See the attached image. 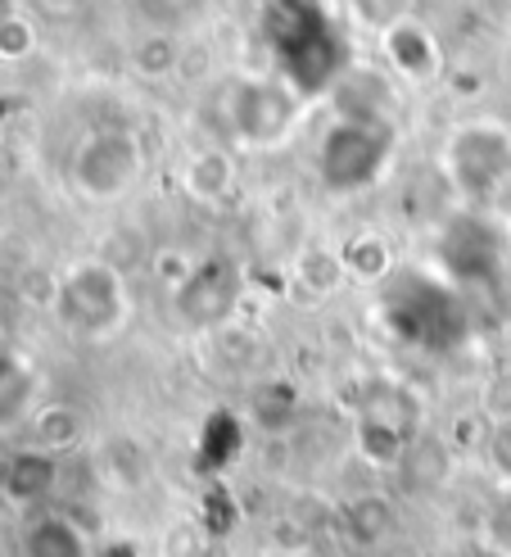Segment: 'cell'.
Instances as JSON below:
<instances>
[{
    "instance_id": "11",
    "label": "cell",
    "mask_w": 511,
    "mask_h": 557,
    "mask_svg": "<svg viewBox=\"0 0 511 557\" xmlns=\"http://www.w3.org/2000/svg\"><path fill=\"white\" fill-rule=\"evenodd\" d=\"M232 186H236V159L226 154V150H195L186 163H182V190H186V200H195V205H204V209H213V205H222L226 195H232Z\"/></svg>"
},
{
    "instance_id": "10",
    "label": "cell",
    "mask_w": 511,
    "mask_h": 557,
    "mask_svg": "<svg viewBox=\"0 0 511 557\" xmlns=\"http://www.w3.org/2000/svg\"><path fill=\"white\" fill-rule=\"evenodd\" d=\"M335 100V119H353V123H394V91L389 77L372 69H345L331 87Z\"/></svg>"
},
{
    "instance_id": "3",
    "label": "cell",
    "mask_w": 511,
    "mask_h": 557,
    "mask_svg": "<svg viewBox=\"0 0 511 557\" xmlns=\"http://www.w3.org/2000/svg\"><path fill=\"white\" fill-rule=\"evenodd\" d=\"M308 96H299L286 77H245L226 91V132L245 150L286 146L303 123Z\"/></svg>"
},
{
    "instance_id": "12",
    "label": "cell",
    "mask_w": 511,
    "mask_h": 557,
    "mask_svg": "<svg viewBox=\"0 0 511 557\" xmlns=\"http://www.w3.org/2000/svg\"><path fill=\"white\" fill-rule=\"evenodd\" d=\"M54 481H60V458L54 454H41V449H18L5 471H0V490H5L14 504H41V498L54 490Z\"/></svg>"
},
{
    "instance_id": "8",
    "label": "cell",
    "mask_w": 511,
    "mask_h": 557,
    "mask_svg": "<svg viewBox=\"0 0 511 557\" xmlns=\"http://www.w3.org/2000/svg\"><path fill=\"white\" fill-rule=\"evenodd\" d=\"M381 54H385L389 73L403 77V82H435L444 73L439 37L412 14L403 23H394L389 33H381Z\"/></svg>"
},
{
    "instance_id": "7",
    "label": "cell",
    "mask_w": 511,
    "mask_h": 557,
    "mask_svg": "<svg viewBox=\"0 0 511 557\" xmlns=\"http://www.w3.org/2000/svg\"><path fill=\"white\" fill-rule=\"evenodd\" d=\"M14 557H96V540L73 512L33 508L18 525Z\"/></svg>"
},
{
    "instance_id": "1",
    "label": "cell",
    "mask_w": 511,
    "mask_h": 557,
    "mask_svg": "<svg viewBox=\"0 0 511 557\" xmlns=\"http://www.w3.org/2000/svg\"><path fill=\"white\" fill-rule=\"evenodd\" d=\"M54 313L82 341H113L132 318V290L104 259H77L54 282Z\"/></svg>"
},
{
    "instance_id": "2",
    "label": "cell",
    "mask_w": 511,
    "mask_h": 557,
    "mask_svg": "<svg viewBox=\"0 0 511 557\" xmlns=\"http://www.w3.org/2000/svg\"><path fill=\"white\" fill-rule=\"evenodd\" d=\"M439 169L462 200L479 205L511 182V127L502 119H466L448 132Z\"/></svg>"
},
{
    "instance_id": "15",
    "label": "cell",
    "mask_w": 511,
    "mask_h": 557,
    "mask_svg": "<svg viewBox=\"0 0 511 557\" xmlns=\"http://www.w3.org/2000/svg\"><path fill=\"white\" fill-rule=\"evenodd\" d=\"M339 259H345V272L353 282H385L394 272V249L385 236H353L339 249Z\"/></svg>"
},
{
    "instance_id": "19",
    "label": "cell",
    "mask_w": 511,
    "mask_h": 557,
    "mask_svg": "<svg viewBox=\"0 0 511 557\" xmlns=\"http://www.w3.org/2000/svg\"><path fill=\"white\" fill-rule=\"evenodd\" d=\"M167 5H195V0H167Z\"/></svg>"
},
{
    "instance_id": "18",
    "label": "cell",
    "mask_w": 511,
    "mask_h": 557,
    "mask_svg": "<svg viewBox=\"0 0 511 557\" xmlns=\"http://www.w3.org/2000/svg\"><path fill=\"white\" fill-rule=\"evenodd\" d=\"M412 14V0H353V18L366 27V33H389L394 23H403Z\"/></svg>"
},
{
    "instance_id": "5",
    "label": "cell",
    "mask_w": 511,
    "mask_h": 557,
    "mask_svg": "<svg viewBox=\"0 0 511 557\" xmlns=\"http://www.w3.org/2000/svg\"><path fill=\"white\" fill-rule=\"evenodd\" d=\"M394 154V123H353V119H335L326 132L317 169L331 190H358L372 186L385 163Z\"/></svg>"
},
{
    "instance_id": "9",
    "label": "cell",
    "mask_w": 511,
    "mask_h": 557,
    "mask_svg": "<svg viewBox=\"0 0 511 557\" xmlns=\"http://www.w3.org/2000/svg\"><path fill=\"white\" fill-rule=\"evenodd\" d=\"M421 422H425V404L403 381H372L358 395V426H381L412 440Z\"/></svg>"
},
{
    "instance_id": "4",
    "label": "cell",
    "mask_w": 511,
    "mask_h": 557,
    "mask_svg": "<svg viewBox=\"0 0 511 557\" xmlns=\"http://www.w3.org/2000/svg\"><path fill=\"white\" fill-rule=\"evenodd\" d=\"M146 173V146L127 127H91L68 150V182L87 205H113Z\"/></svg>"
},
{
    "instance_id": "14",
    "label": "cell",
    "mask_w": 511,
    "mask_h": 557,
    "mask_svg": "<svg viewBox=\"0 0 511 557\" xmlns=\"http://www.w3.org/2000/svg\"><path fill=\"white\" fill-rule=\"evenodd\" d=\"M37 412V372L14 354H0V431L27 426Z\"/></svg>"
},
{
    "instance_id": "13",
    "label": "cell",
    "mask_w": 511,
    "mask_h": 557,
    "mask_svg": "<svg viewBox=\"0 0 511 557\" xmlns=\"http://www.w3.org/2000/svg\"><path fill=\"white\" fill-rule=\"evenodd\" d=\"M82 426L87 422H82V412L73 404H37V412L27 417V440H33V449L64 458L68 449H77Z\"/></svg>"
},
{
    "instance_id": "6",
    "label": "cell",
    "mask_w": 511,
    "mask_h": 557,
    "mask_svg": "<svg viewBox=\"0 0 511 557\" xmlns=\"http://www.w3.org/2000/svg\"><path fill=\"white\" fill-rule=\"evenodd\" d=\"M240 299H245V272L232 259H204L186 272V282H177L173 309L186 326L209 331V326L232 322Z\"/></svg>"
},
{
    "instance_id": "16",
    "label": "cell",
    "mask_w": 511,
    "mask_h": 557,
    "mask_svg": "<svg viewBox=\"0 0 511 557\" xmlns=\"http://www.w3.org/2000/svg\"><path fill=\"white\" fill-rule=\"evenodd\" d=\"M33 50H37V27H33V18L18 14V10H5V14H0V60L18 64V60H27Z\"/></svg>"
},
{
    "instance_id": "17",
    "label": "cell",
    "mask_w": 511,
    "mask_h": 557,
    "mask_svg": "<svg viewBox=\"0 0 511 557\" xmlns=\"http://www.w3.org/2000/svg\"><path fill=\"white\" fill-rule=\"evenodd\" d=\"M177 41L173 37H146L136 50H132V69L140 73V77H167L177 69Z\"/></svg>"
}]
</instances>
